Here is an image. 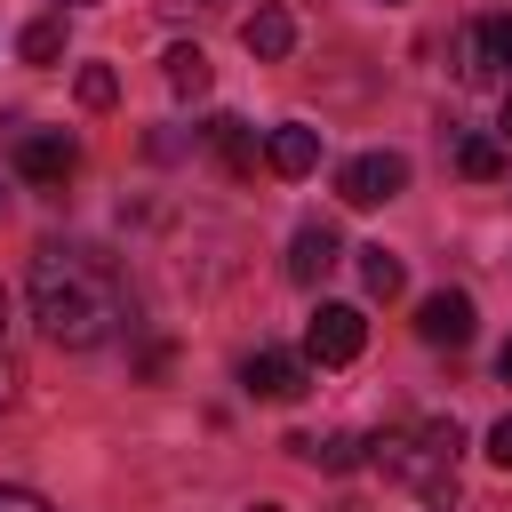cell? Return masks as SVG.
I'll use <instances>...</instances> for the list:
<instances>
[{
    "label": "cell",
    "instance_id": "603a6c76",
    "mask_svg": "<svg viewBox=\"0 0 512 512\" xmlns=\"http://www.w3.org/2000/svg\"><path fill=\"white\" fill-rule=\"evenodd\" d=\"M496 376H504V384H512V344H504V352H496Z\"/></svg>",
    "mask_w": 512,
    "mask_h": 512
},
{
    "label": "cell",
    "instance_id": "277c9868",
    "mask_svg": "<svg viewBox=\"0 0 512 512\" xmlns=\"http://www.w3.org/2000/svg\"><path fill=\"white\" fill-rule=\"evenodd\" d=\"M504 64H512V16H480L456 32V80L464 88H488Z\"/></svg>",
    "mask_w": 512,
    "mask_h": 512
},
{
    "label": "cell",
    "instance_id": "7402d4cb",
    "mask_svg": "<svg viewBox=\"0 0 512 512\" xmlns=\"http://www.w3.org/2000/svg\"><path fill=\"white\" fill-rule=\"evenodd\" d=\"M496 136L512 144V88H504V112H496Z\"/></svg>",
    "mask_w": 512,
    "mask_h": 512
},
{
    "label": "cell",
    "instance_id": "7c38bea8",
    "mask_svg": "<svg viewBox=\"0 0 512 512\" xmlns=\"http://www.w3.org/2000/svg\"><path fill=\"white\" fill-rule=\"evenodd\" d=\"M200 136H208V152H216L224 168H256V136H248V120L208 112V120H200Z\"/></svg>",
    "mask_w": 512,
    "mask_h": 512
},
{
    "label": "cell",
    "instance_id": "52a82bcc",
    "mask_svg": "<svg viewBox=\"0 0 512 512\" xmlns=\"http://www.w3.org/2000/svg\"><path fill=\"white\" fill-rule=\"evenodd\" d=\"M336 256H344V240H336L328 216H320V224H296V240H288V280H296V288H320V280L336 272Z\"/></svg>",
    "mask_w": 512,
    "mask_h": 512
},
{
    "label": "cell",
    "instance_id": "484cf974",
    "mask_svg": "<svg viewBox=\"0 0 512 512\" xmlns=\"http://www.w3.org/2000/svg\"><path fill=\"white\" fill-rule=\"evenodd\" d=\"M0 320H8V288H0Z\"/></svg>",
    "mask_w": 512,
    "mask_h": 512
},
{
    "label": "cell",
    "instance_id": "d6986e66",
    "mask_svg": "<svg viewBox=\"0 0 512 512\" xmlns=\"http://www.w3.org/2000/svg\"><path fill=\"white\" fill-rule=\"evenodd\" d=\"M488 464H504V472H512V408L488 424Z\"/></svg>",
    "mask_w": 512,
    "mask_h": 512
},
{
    "label": "cell",
    "instance_id": "ffe728a7",
    "mask_svg": "<svg viewBox=\"0 0 512 512\" xmlns=\"http://www.w3.org/2000/svg\"><path fill=\"white\" fill-rule=\"evenodd\" d=\"M0 512H56V504L32 496V488H0Z\"/></svg>",
    "mask_w": 512,
    "mask_h": 512
},
{
    "label": "cell",
    "instance_id": "30bf717a",
    "mask_svg": "<svg viewBox=\"0 0 512 512\" xmlns=\"http://www.w3.org/2000/svg\"><path fill=\"white\" fill-rule=\"evenodd\" d=\"M264 168H272V176H312V168H320V128L280 120V128L264 136Z\"/></svg>",
    "mask_w": 512,
    "mask_h": 512
},
{
    "label": "cell",
    "instance_id": "3957f363",
    "mask_svg": "<svg viewBox=\"0 0 512 512\" xmlns=\"http://www.w3.org/2000/svg\"><path fill=\"white\" fill-rule=\"evenodd\" d=\"M336 192H344V208H384V200H400L408 192V152H352L344 168H336Z\"/></svg>",
    "mask_w": 512,
    "mask_h": 512
},
{
    "label": "cell",
    "instance_id": "6da1fadb",
    "mask_svg": "<svg viewBox=\"0 0 512 512\" xmlns=\"http://www.w3.org/2000/svg\"><path fill=\"white\" fill-rule=\"evenodd\" d=\"M32 320H40V336L64 344V352H96V344L120 336L128 288H120V272H112L96 248L48 240V248L32 256Z\"/></svg>",
    "mask_w": 512,
    "mask_h": 512
},
{
    "label": "cell",
    "instance_id": "4316f807",
    "mask_svg": "<svg viewBox=\"0 0 512 512\" xmlns=\"http://www.w3.org/2000/svg\"><path fill=\"white\" fill-rule=\"evenodd\" d=\"M0 208H8V200H0Z\"/></svg>",
    "mask_w": 512,
    "mask_h": 512
},
{
    "label": "cell",
    "instance_id": "4fadbf2b",
    "mask_svg": "<svg viewBox=\"0 0 512 512\" xmlns=\"http://www.w3.org/2000/svg\"><path fill=\"white\" fill-rule=\"evenodd\" d=\"M304 464H320V472H352V464H368V440H352V432H328V440H312V432H296L288 440Z\"/></svg>",
    "mask_w": 512,
    "mask_h": 512
},
{
    "label": "cell",
    "instance_id": "ac0fdd59",
    "mask_svg": "<svg viewBox=\"0 0 512 512\" xmlns=\"http://www.w3.org/2000/svg\"><path fill=\"white\" fill-rule=\"evenodd\" d=\"M72 88H80V104H88V112L120 104V72H112V64H80V80H72Z\"/></svg>",
    "mask_w": 512,
    "mask_h": 512
},
{
    "label": "cell",
    "instance_id": "44dd1931",
    "mask_svg": "<svg viewBox=\"0 0 512 512\" xmlns=\"http://www.w3.org/2000/svg\"><path fill=\"white\" fill-rule=\"evenodd\" d=\"M16 384H24V376H16V360H8V352H0V416H8V408H16Z\"/></svg>",
    "mask_w": 512,
    "mask_h": 512
},
{
    "label": "cell",
    "instance_id": "cb8c5ba5",
    "mask_svg": "<svg viewBox=\"0 0 512 512\" xmlns=\"http://www.w3.org/2000/svg\"><path fill=\"white\" fill-rule=\"evenodd\" d=\"M56 8H96V0H56Z\"/></svg>",
    "mask_w": 512,
    "mask_h": 512
},
{
    "label": "cell",
    "instance_id": "2e32d148",
    "mask_svg": "<svg viewBox=\"0 0 512 512\" xmlns=\"http://www.w3.org/2000/svg\"><path fill=\"white\" fill-rule=\"evenodd\" d=\"M360 288L392 304V296L408 288V272H400V256H392V248H360Z\"/></svg>",
    "mask_w": 512,
    "mask_h": 512
},
{
    "label": "cell",
    "instance_id": "5b68a950",
    "mask_svg": "<svg viewBox=\"0 0 512 512\" xmlns=\"http://www.w3.org/2000/svg\"><path fill=\"white\" fill-rule=\"evenodd\" d=\"M360 344H368V320H360V304H320V312H312V328H304V352H312L320 368H344V360H360Z\"/></svg>",
    "mask_w": 512,
    "mask_h": 512
},
{
    "label": "cell",
    "instance_id": "ba28073f",
    "mask_svg": "<svg viewBox=\"0 0 512 512\" xmlns=\"http://www.w3.org/2000/svg\"><path fill=\"white\" fill-rule=\"evenodd\" d=\"M472 320H480V312H472L464 288H432V296L416 304V336H424V344H472Z\"/></svg>",
    "mask_w": 512,
    "mask_h": 512
},
{
    "label": "cell",
    "instance_id": "e0dca14e",
    "mask_svg": "<svg viewBox=\"0 0 512 512\" xmlns=\"http://www.w3.org/2000/svg\"><path fill=\"white\" fill-rule=\"evenodd\" d=\"M16 48H24V64H56V56H64V16L24 24V40H16Z\"/></svg>",
    "mask_w": 512,
    "mask_h": 512
},
{
    "label": "cell",
    "instance_id": "9c48e42d",
    "mask_svg": "<svg viewBox=\"0 0 512 512\" xmlns=\"http://www.w3.org/2000/svg\"><path fill=\"white\" fill-rule=\"evenodd\" d=\"M240 384H248L256 400H296V392L312 384V368H304L296 352H248V360H240Z\"/></svg>",
    "mask_w": 512,
    "mask_h": 512
},
{
    "label": "cell",
    "instance_id": "8992f818",
    "mask_svg": "<svg viewBox=\"0 0 512 512\" xmlns=\"http://www.w3.org/2000/svg\"><path fill=\"white\" fill-rule=\"evenodd\" d=\"M72 168H80V144L64 128H24L16 136V176L24 184H64Z\"/></svg>",
    "mask_w": 512,
    "mask_h": 512
},
{
    "label": "cell",
    "instance_id": "7a4b0ae2",
    "mask_svg": "<svg viewBox=\"0 0 512 512\" xmlns=\"http://www.w3.org/2000/svg\"><path fill=\"white\" fill-rule=\"evenodd\" d=\"M456 456H464L456 416H432V424H408V432H376L368 440V464L392 472L400 488H416L424 504H448L456 496Z\"/></svg>",
    "mask_w": 512,
    "mask_h": 512
},
{
    "label": "cell",
    "instance_id": "9a60e30c",
    "mask_svg": "<svg viewBox=\"0 0 512 512\" xmlns=\"http://www.w3.org/2000/svg\"><path fill=\"white\" fill-rule=\"evenodd\" d=\"M456 168H464L472 184H496V176H504V136H464V144H456Z\"/></svg>",
    "mask_w": 512,
    "mask_h": 512
},
{
    "label": "cell",
    "instance_id": "5bb4252c",
    "mask_svg": "<svg viewBox=\"0 0 512 512\" xmlns=\"http://www.w3.org/2000/svg\"><path fill=\"white\" fill-rule=\"evenodd\" d=\"M160 80H168L176 96H208V56H200L192 40H168V56H160Z\"/></svg>",
    "mask_w": 512,
    "mask_h": 512
},
{
    "label": "cell",
    "instance_id": "d4e9b609",
    "mask_svg": "<svg viewBox=\"0 0 512 512\" xmlns=\"http://www.w3.org/2000/svg\"><path fill=\"white\" fill-rule=\"evenodd\" d=\"M248 512H280V504H248Z\"/></svg>",
    "mask_w": 512,
    "mask_h": 512
},
{
    "label": "cell",
    "instance_id": "8fae6325",
    "mask_svg": "<svg viewBox=\"0 0 512 512\" xmlns=\"http://www.w3.org/2000/svg\"><path fill=\"white\" fill-rule=\"evenodd\" d=\"M240 48L264 56V64H280V56L296 48V16H288V8H256V16H240Z\"/></svg>",
    "mask_w": 512,
    "mask_h": 512
}]
</instances>
